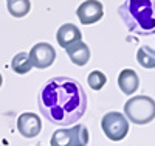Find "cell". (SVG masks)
Listing matches in <instances>:
<instances>
[{
	"mask_svg": "<svg viewBox=\"0 0 155 146\" xmlns=\"http://www.w3.org/2000/svg\"><path fill=\"white\" fill-rule=\"evenodd\" d=\"M39 110L47 121L58 126H71L87 110V95L73 78L56 76L45 83L37 98Z\"/></svg>",
	"mask_w": 155,
	"mask_h": 146,
	"instance_id": "1",
	"label": "cell"
},
{
	"mask_svg": "<svg viewBox=\"0 0 155 146\" xmlns=\"http://www.w3.org/2000/svg\"><path fill=\"white\" fill-rule=\"evenodd\" d=\"M118 16L130 33L155 34V0H126L118 8Z\"/></svg>",
	"mask_w": 155,
	"mask_h": 146,
	"instance_id": "2",
	"label": "cell"
},
{
	"mask_svg": "<svg viewBox=\"0 0 155 146\" xmlns=\"http://www.w3.org/2000/svg\"><path fill=\"white\" fill-rule=\"evenodd\" d=\"M124 115L134 124H147L155 118V100L146 95L129 98L124 104Z\"/></svg>",
	"mask_w": 155,
	"mask_h": 146,
	"instance_id": "3",
	"label": "cell"
},
{
	"mask_svg": "<svg viewBox=\"0 0 155 146\" xmlns=\"http://www.w3.org/2000/svg\"><path fill=\"white\" fill-rule=\"evenodd\" d=\"M101 127L112 141H121L129 134V120L121 112H107L101 120Z\"/></svg>",
	"mask_w": 155,
	"mask_h": 146,
	"instance_id": "4",
	"label": "cell"
},
{
	"mask_svg": "<svg viewBox=\"0 0 155 146\" xmlns=\"http://www.w3.org/2000/svg\"><path fill=\"white\" fill-rule=\"evenodd\" d=\"M30 61L36 69H48L56 59V50L48 42H37L30 50Z\"/></svg>",
	"mask_w": 155,
	"mask_h": 146,
	"instance_id": "5",
	"label": "cell"
},
{
	"mask_svg": "<svg viewBox=\"0 0 155 146\" xmlns=\"http://www.w3.org/2000/svg\"><path fill=\"white\" fill-rule=\"evenodd\" d=\"M76 16L82 25L96 23L104 16V6L99 0H85L76 9Z\"/></svg>",
	"mask_w": 155,
	"mask_h": 146,
	"instance_id": "6",
	"label": "cell"
},
{
	"mask_svg": "<svg viewBox=\"0 0 155 146\" xmlns=\"http://www.w3.org/2000/svg\"><path fill=\"white\" fill-rule=\"evenodd\" d=\"M17 129L19 134L25 138H34L41 134L42 131V121L41 117L34 112H23L17 118Z\"/></svg>",
	"mask_w": 155,
	"mask_h": 146,
	"instance_id": "7",
	"label": "cell"
},
{
	"mask_svg": "<svg viewBox=\"0 0 155 146\" xmlns=\"http://www.w3.org/2000/svg\"><path fill=\"white\" fill-rule=\"evenodd\" d=\"M56 41H58L59 47L68 48L70 45L82 41V33H81V30L78 28L76 25L64 23V25L59 26L58 31H56Z\"/></svg>",
	"mask_w": 155,
	"mask_h": 146,
	"instance_id": "8",
	"label": "cell"
},
{
	"mask_svg": "<svg viewBox=\"0 0 155 146\" xmlns=\"http://www.w3.org/2000/svg\"><path fill=\"white\" fill-rule=\"evenodd\" d=\"M118 87L124 95H134L140 87V78L135 70L132 69H124L118 75Z\"/></svg>",
	"mask_w": 155,
	"mask_h": 146,
	"instance_id": "9",
	"label": "cell"
},
{
	"mask_svg": "<svg viewBox=\"0 0 155 146\" xmlns=\"http://www.w3.org/2000/svg\"><path fill=\"white\" fill-rule=\"evenodd\" d=\"M67 55L70 58V61L74 65H79V67H84L87 65V62L90 61V48L85 42L79 41L73 45H70L68 48H65Z\"/></svg>",
	"mask_w": 155,
	"mask_h": 146,
	"instance_id": "10",
	"label": "cell"
},
{
	"mask_svg": "<svg viewBox=\"0 0 155 146\" xmlns=\"http://www.w3.org/2000/svg\"><path fill=\"white\" fill-rule=\"evenodd\" d=\"M11 69L14 70V73H17V75H25V73L31 72L33 64L30 61V55L25 53V51L17 53V55L12 58V61H11Z\"/></svg>",
	"mask_w": 155,
	"mask_h": 146,
	"instance_id": "11",
	"label": "cell"
},
{
	"mask_svg": "<svg viewBox=\"0 0 155 146\" xmlns=\"http://www.w3.org/2000/svg\"><path fill=\"white\" fill-rule=\"evenodd\" d=\"M137 62L143 69H155V50L149 45L140 47L137 51Z\"/></svg>",
	"mask_w": 155,
	"mask_h": 146,
	"instance_id": "12",
	"label": "cell"
},
{
	"mask_svg": "<svg viewBox=\"0 0 155 146\" xmlns=\"http://www.w3.org/2000/svg\"><path fill=\"white\" fill-rule=\"evenodd\" d=\"M8 12L12 17H25L31 9V2L30 0H8L6 2Z\"/></svg>",
	"mask_w": 155,
	"mask_h": 146,
	"instance_id": "13",
	"label": "cell"
},
{
	"mask_svg": "<svg viewBox=\"0 0 155 146\" xmlns=\"http://www.w3.org/2000/svg\"><path fill=\"white\" fill-rule=\"evenodd\" d=\"M50 144L51 146H74L70 129H58V131H54L53 135H51Z\"/></svg>",
	"mask_w": 155,
	"mask_h": 146,
	"instance_id": "14",
	"label": "cell"
},
{
	"mask_svg": "<svg viewBox=\"0 0 155 146\" xmlns=\"http://www.w3.org/2000/svg\"><path fill=\"white\" fill-rule=\"evenodd\" d=\"M71 138H73V144L74 146H87L88 143V129L85 124H74L71 129Z\"/></svg>",
	"mask_w": 155,
	"mask_h": 146,
	"instance_id": "15",
	"label": "cell"
},
{
	"mask_svg": "<svg viewBox=\"0 0 155 146\" xmlns=\"http://www.w3.org/2000/svg\"><path fill=\"white\" fill-rule=\"evenodd\" d=\"M87 83L93 90H101L107 83V76L99 70H92L87 76Z\"/></svg>",
	"mask_w": 155,
	"mask_h": 146,
	"instance_id": "16",
	"label": "cell"
},
{
	"mask_svg": "<svg viewBox=\"0 0 155 146\" xmlns=\"http://www.w3.org/2000/svg\"><path fill=\"white\" fill-rule=\"evenodd\" d=\"M2 84H3V78H2V75H0V87H2Z\"/></svg>",
	"mask_w": 155,
	"mask_h": 146,
	"instance_id": "17",
	"label": "cell"
},
{
	"mask_svg": "<svg viewBox=\"0 0 155 146\" xmlns=\"http://www.w3.org/2000/svg\"><path fill=\"white\" fill-rule=\"evenodd\" d=\"M37 146H42V144H37Z\"/></svg>",
	"mask_w": 155,
	"mask_h": 146,
	"instance_id": "18",
	"label": "cell"
},
{
	"mask_svg": "<svg viewBox=\"0 0 155 146\" xmlns=\"http://www.w3.org/2000/svg\"><path fill=\"white\" fill-rule=\"evenodd\" d=\"M6 2H8V0H6Z\"/></svg>",
	"mask_w": 155,
	"mask_h": 146,
	"instance_id": "19",
	"label": "cell"
}]
</instances>
